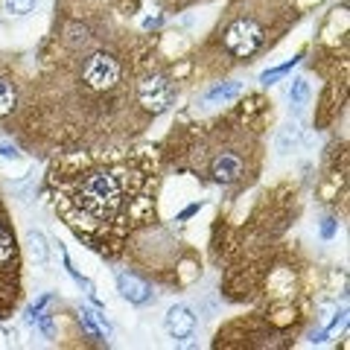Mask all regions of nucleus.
I'll return each mask as SVG.
<instances>
[{"label":"nucleus","instance_id":"1","mask_svg":"<svg viewBox=\"0 0 350 350\" xmlns=\"http://www.w3.org/2000/svg\"><path fill=\"white\" fill-rule=\"evenodd\" d=\"M135 193H137V175L131 172L129 163L94 167L79 172L64 187V211H68L73 225L120 222L126 216Z\"/></svg>","mask_w":350,"mask_h":350},{"label":"nucleus","instance_id":"2","mask_svg":"<svg viewBox=\"0 0 350 350\" xmlns=\"http://www.w3.org/2000/svg\"><path fill=\"white\" fill-rule=\"evenodd\" d=\"M196 315L190 306L184 304H175L172 310L167 312V319H163V330H167L170 338H175V342H187V338L196 333Z\"/></svg>","mask_w":350,"mask_h":350},{"label":"nucleus","instance_id":"3","mask_svg":"<svg viewBox=\"0 0 350 350\" xmlns=\"http://www.w3.org/2000/svg\"><path fill=\"white\" fill-rule=\"evenodd\" d=\"M117 289L129 304H137V306H146L155 301V292H152L149 283L144 278L131 275V271H117Z\"/></svg>","mask_w":350,"mask_h":350},{"label":"nucleus","instance_id":"4","mask_svg":"<svg viewBox=\"0 0 350 350\" xmlns=\"http://www.w3.org/2000/svg\"><path fill=\"white\" fill-rule=\"evenodd\" d=\"M9 275L18 278V251H15L12 234H9L6 213H3V207H0V278H9Z\"/></svg>","mask_w":350,"mask_h":350},{"label":"nucleus","instance_id":"5","mask_svg":"<svg viewBox=\"0 0 350 350\" xmlns=\"http://www.w3.org/2000/svg\"><path fill=\"white\" fill-rule=\"evenodd\" d=\"M304 146V129L298 123H286L278 129V137H275V149L280 155H289V152H298Z\"/></svg>","mask_w":350,"mask_h":350},{"label":"nucleus","instance_id":"6","mask_svg":"<svg viewBox=\"0 0 350 350\" xmlns=\"http://www.w3.org/2000/svg\"><path fill=\"white\" fill-rule=\"evenodd\" d=\"M18 105V88L9 73H0V120L9 117Z\"/></svg>","mask_w":350,"mask_h":350},{"label":"nucleus","instance_id":"7","mask_svg":"<svg viewBox=\"0 0 350 350\" xmlns=\"http://www.w3.org/2000/svg\"><path fill=\"white\" fill-rule=\"evenodd\" d=\"M27 245H29L32 260H36L41 269H47L50 266V248H47V239H44V234L41 231H29L27 234Z\"/></svg>","mask_w":350,"mask_h":350},{"label":"nucleus","instance_id":"8","mask_svg":"<svg viewBox=\"0 0 350 350\" xmlns=\"http://www.w3.org/2000/svg\"><path fill=\"white\" fill-rule=\"evenodd\" d=\"M306 100H310V82L306 79H295L292 88H289V103L295 111H301V108L306 105Z\"/></svg>","mask_w":350,"mask_h":350},{"label":"nucleus","instance_id":"9","mask_svg":"<svg viewBox=\"0 0 350 350\" xmlns=\"http://www.w3.org/2000/svg\"><path fill=\"white\" fill-rule=\"evenodd\" d=\"M38 0H3V6H6V12L9 15H29L32 9H36Z\"/></svg>","mask_w":350,"mask_h":350},{"label":"nucleus","instance_id":"10","mask_svg":"<svg viewBox=\"0 0 350 350\" xmlns=\"http://www.w3.org/2000/svg\"><path fill=\"white\" fill-rule=\"evenodd\" d=\"M234 94H239V85L237 82H228V85L213 88V91L207 94V100H228V96H234Z\"/></svg>","mask_w":350,"mask_h":350},{"label":"nucleus","instance_id":"11","mask_svg":"<svg viewBox=\"0 0 350 350\" xmlns=\"http://www.w3.org/2000/svg\"><path fill=\"white\" fill-rule=\"evenodd\" d=\"M0 155H3V158H18V152H15V146L0 144Z\"/></svg>","mask_w":350,"mask_h":350}]
</instances>
